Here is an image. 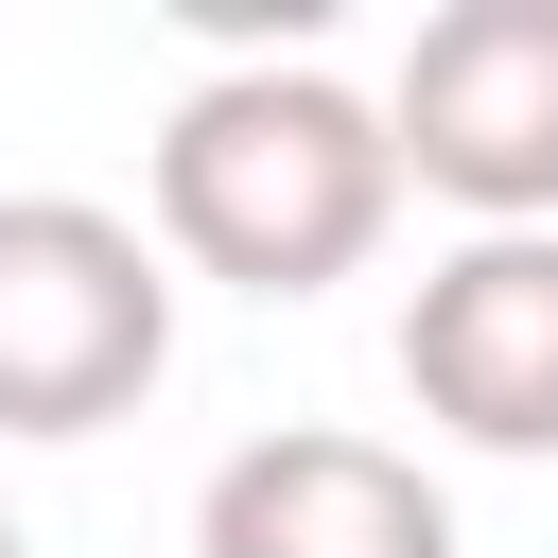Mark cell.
I'll return each mask as SVG.
<instances>
[{
	"label": "cell",
	"instance_id": "cell-4",
	"mask_svg": "<svg viewBox=\"0 0 558 558\" xmlns=\"http://www.w3.org/2000/svg\"><path fill=\"white\" fill-rule=\"evenodd\" d=\"M401 401L453 453H558V227H471L401 296Z\"/></svg>",
	"mask_w": 558,
	"mask_h": 558
},
{
	"label": "cell",
	"instance_id": "cell-2",
	"mask_svg": "<svg viewBox=\"0 0 558 558\" xmlns=\"http://www.w3.org/2000/svg\"><path fill=\"white\" fill-rule=\"evenodd\" d=\"M174 384V244L87 192H0V436H105Z\"/></svg>",
	"mask_w": 558,
	"mask_h": 558
},
{
	"label": "cell",
	"instance_id": "cell-5",
	"mask_svg": "<svg viewBox=\"0 0 558 558\" xmlns=\"http://www.w3.org/2000/svg\"><path fill=\"white\" fill-rule=\"evenodd\" d=\"M192 558H453V488L401 436L279 418L192 488Z\"/></svg>",
	"mask_w": 558,
	"mask_h": 558
},
{
	"label": "cell",
	"instance_id": "cell-1",
	"mask_svg": "<svg viewBox=\"0 0 558 558\" xmlns=\"http://www.w3.org/2000/svg\"><path fill=\"white\" fill-rule=\"evenodd\" d=\"M401 227V122L314 70V52H244L209 87H174L157 122V244L227 296H331L366 279V244Z\"/></svg>",
	"mask_w": 558,
	"mask_h": 558
},
{
	"label": "cell",
	"instance_id": "cell-6",
	"mask_svg": "<svg viewBox=\"0 0 558 558\" xmlns=\"http://www.w3.org/2000/svg\"><path fill=\"white\" fill-rule=\"evenodd\" d=\"M0 558H35V541H17V506H0Z\"/></svg>",
	"mask_w": 558,
	"mask_h": 558
},
{
	"label": "cell",
	"instance_id": "cell-3",
	"mask_svg": "<svg viewBox=\"0 0 558 558\" xmlns=\"http://www.w3.org/2000/svg\"><path fill=\"white\" fill-rule=\"evenodd\" d=\"M401 192L471 227H558V0H436L384 70Z\"/></svg>",
	"mask_w": 558,
	"mask_h": 558
}]
</instances>
